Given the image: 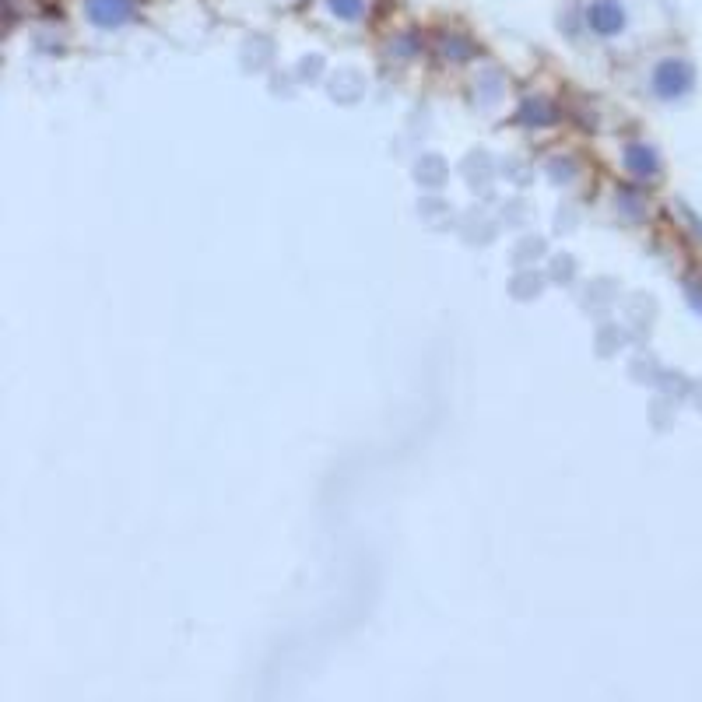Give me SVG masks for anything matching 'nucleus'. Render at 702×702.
Returning <instances> with one entry per match:
<instances>
[{
  "label": "nucleus",
  "mask_w": 702,
  "mask_h": 702,
  "mask_svg": "<svg viewBox=\"0 0 702 702\" xmlns=\"http://www.w3.org/2000/svg\"><path fill=\"white\" fill-rule=\"evenodd\" d=\"M88 18L95 25H120L130 18V0H88Z\"/></svg>",
  "instance_id": "f257e3e1"
},
{
  "label": "nucleus",
  "mask_w": 702,
  "mask_h": 702,
  "mask_svg": "<svg viewBox=\"0 0 702 702\" xmlns=\"http://www.w3.org/2000/svg\"><path fill=\"white\" fill-rule=\"evenodd\" d=\"M590 25H594L597 32H618L622 29V8L611 4V0H601V4H594V11H590Z\"/></svg>",
  "instance_id": "f03ea898"
},
{
  "label": "nucleus",
  "mask_w": 702,
  "mask_h": 702,
  "mask_svg": "<svg viewBox=\"0 0 702 702\" xmlns=\"http://www.w3.org/2000/svg\"><path fill=\"white\" fill-rule=\"evenodd\" d=\"M688 81H692V74H688V67H685V64H664V67H660L657 85H660V92H664V95H678V92H685Z\"/></svg>",
  "instance_id": "7ed1b4c3"
},
{
  "label": "nucleus",
  "mask_w": 702,
  "mask_h": 702,
  "mask_svg": "<svg viewBox=\"0 0 702 702\" xmlns=\"http://www.w3.org/2000/svg\"><path fill=\"white\" fill-rule=\"evenodd\" d=\"M334 4V11L337 15H344V18H359L362 15V0H330Z\"/></svg>",
  "instance_id": "20e7f679"
}]
</instances>
